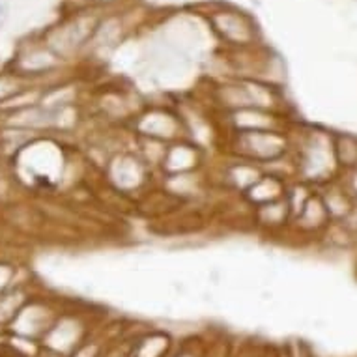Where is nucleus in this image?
<instances>
[{
	"instance_id": "0eeeda50",
	"label": "nucleus",
	"mask_w": 357,
	"mask_h": 357,
	"mask_svg": "<svg viewBox=\"0 0 357 357\" xmlns=\"http://www.w3.org/2000/svg\"><path fill=\"white\" fill-rule=\"evenodd\" d=\"M19 75H0V103H4L6 100H10V98H13L15 94H19L21 90H24V88H21V84H19L17 81Z\"/></svg>"
},
{
	"instance_id": "20e7f679",
	"label": "nucleus",
	"mask_w": 357,
	"mask_h": 357,
	"mask_svg": "<svg viewBox=\"0 0 357 357\" xmlns=\"http://www.w3.org/2000/svg\"><path fill=\"white\" fill-rule=\"evenodd\" d=\"M326 211L331 221H346L354 213V199L344 188H329L324 195H320Z\"/></svg>"
},
{
	"instance_id": "39448f33",
	"label": "nucleus",
	"mask_w": 357,
	"mask_h": 357,
	"mask_svg": "<svg viewBox=\"0 0 357 357\" xmlns=\"http://www.w3.org/2000/svg\"><path fill=\"white\" fill-rule=\"evenodd\" d=\"M333 158L335 163L344 170L357 167V137L350 133H339L333 137Z\"/></svg>"
},
{
	"instance_id": "6e6552de",
	"label": "nucleus",
	"mask_w": 357,
	"mask_h": 357,
	"mask_svg": "<svg viewBox=\"0 0 357 357\" xmlns=\"http://www.w3.org/2000/svg\"><path fill=\"white\" fill-rule=\"evenodd\" d=\"M206 354L202 350H197L195 346H182V348H176L169 354V357H204Z\"/></svg>"
},
{
	"instance_id": "f257e3e1",
	"label": "nucleus",
	"mask_w": 357,
	"mask_h": 357,
	"mask_svg": "<svg viewBox=\"0 0 357 357\" xmlns=\"http://www.w3.org/2000/svg\"><path fill=\"white\" fill-rule=\"evenodd\" d=\"M90 335V329L79 317H59L54 320L45 337L41 339L40 346L43 350L56 354L60 357H68L82 340Z\"/></svg>"
},
{
	"instance_id": "9d476101",
	"label": "nucleus",
	"mask_w": 357,
	"mask_h": 357,
	"mask_svg": "<svg viewBox=\"0 0 357 357\" xmlns=\"http://www.w3.org/2000/svg\"><path fill=\"white\" fill-rule=\"evenodd\" d=\"M356 169H357V167H356Z\"/></svg>"
},
{
	"instance_id": "f03ea898",
	"label": "nucleus",
	"mask_w": 357,
	"mask_h": 357,
	"mask_svg": "<svg viewBox=\"0 0 357 357\" xmlns=\"http://www.w3.org/2000/svg\"><path fill=\"white\" fill-rule=\"evenodd\" d=\"M211 23L221 34L222 40L236 43V45H247L255 38L251 21L236 12H221L211 17Z\"/></svg>"
},
{
	"instance_id": "423d86ee",
	"label": "nucleus",
	"mask_w": 357,
	"mask_h": 357,
	"mask_svg": "<svg viewBox=\"0 0 357 357\" xmlns=\"http://www.w3.org/2000/svg\"><path fill=\"white\" fill-rule=\"evenodd\" d=\"M54 66V54L49 49H32L29 54L19 59V68L21 73H30V75H40L43 71L51 70Z\"/></svg>"
},
{
	"instance_id": "1a4fd4ad",
	"label": "nucleus",
	"mask_w": 357,
	"mask_h": 357,
	"mask_svg": "<svg viewBox=\"0 0 357 357\" xmlns=\"http://www.w3.org/2000/svg\"><path fill=\"white\" fill-rule=\"evenodd\" d=\"M8 19H10V8L6 2H0V29L8 23Z\"/></svg>"
},
{
	"instance_id": "9b49d317",
	"label": "nucleus",
	"mask_w": 357,
	"mask_h": 357,
	"mask_svg": "<svg viewBox=\"0 0 357 357\" xmlns=\"http://www.w3.org/2000/svg\"><path fill=\"white\" fill-rule=\"evenodd\" d=\"M204 357H206V356H204Z\"/></svg>"
},
{
	"instance_id": "7ed1b4c3",
	"label": "nucleus",
	"mask_w": 357,
	"mask_h": 357,
	"mask_svg": "<svg viewBox=\"0 0 357 357\" xmlns=\"http://www.w3.org/2000/svg\"><path fill=\"white\" fill-rule=\"evenodd\" d=\"M172 350L174 346L169 335L163 331H148L135 339L131 357H169Z\"/></svg>"
}]
</instances>
